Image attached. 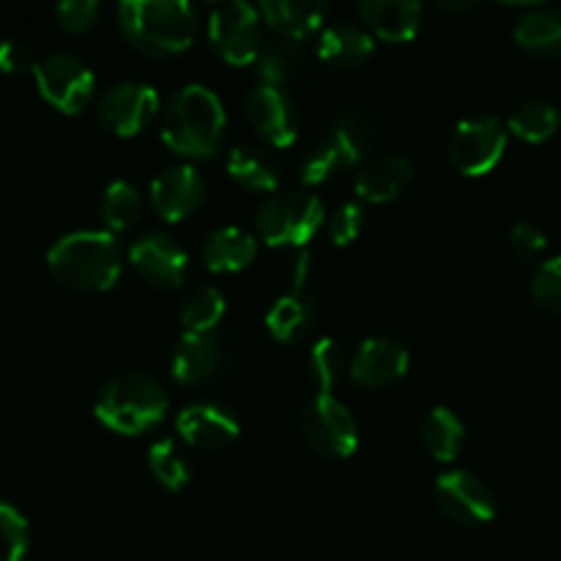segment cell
I'll return each mask as SVG.
<instances>
[{
  "mask_svg": "<svg viewBox=\"0 0 561 561\" xmlns=\"http://www.w3.org/2000/svg\"><path fill=\"white\" fill-rule=\"evenodd\" d=\"M118 25L137 53L170 58L186 53L195 42L197 11L186 0H124Z\"/></svg>",
  "mask_w": 561,
  "mask_h": 561,
  "instance_id": "cell-1",
  "label": "cell"
},
{
  "mask_svg": "<svg viewBox=\"0 0 561 561\" xmlns=\"http://www.w3.org/2000/svg\"><path fill=\"white\" fill-rule=\"evenodd\" d=\"M225 126V104L211 88L206 85H184L168 107L162 110V140L181 157L206 159L214 157L222 146Z\"/></svg>",
  "mask_w": 561,
  "mask_h": 561,
  "instance_id": "cell-2",
  "label": "cell"
},
{
  "mask_svg": "<svg viewBox=\"0 0 561 561\" xmlns=\"http://www.w3.org/2000/svg\"><path fill=\"white\" fill-rule=\"evenodd\" d=\"M47 266L66 288L110 290L124 268V252L107 230H75L49 247Z\"/></svg>",
  "mask_w": 561,
  "mask_h": 561,
  "instance_id": "cell-3",
  "label": "cell"
},
{
  "mask_svg": "<svg viewBox=\"0 0 561 561\" xmlns=\"http://www.w3.org/2000/svg\"><path fill=\"white\" fill-rule=\"evenodd\" d=\"M168 409L170 400L162 383L142 373H124L104 383L93 405L96 420L121 436H140L151 431L164 420Z\"/></svg>",
  "mask_w": 561,
  "mask_h": 561,
  "instance_id": "cell-4",
  "label": "cell"
},
{
  "mask_svg": "<svg viewBox=\"0 0 561 561\" xmlns=\"http://www.w3.org/2000/svg\"><path fill=\"white\" fill-rule=\"evenodd\" d=\"M327 222L323 203L310 192H274L257 208V233L268 247H305Z\"/></svg>",
  "mask_w": 561,
  "mask_h": 561,
  "instance_id": "cell-5",
  "label": "cell"
},
{
  "mask_svg": "<svg viewBox=\"0 0 561 561\" xmlns=\"http://www.w3.org/2000/svg\"><path fill=\"white\" fill-rule=\"evenodd\" d=\"M208 38L225 64H257L263 44H266L261 33V11L244 0L217 5L208 16Z\"/></svg>",
  "mask_w": 561,
  "mask_h": 561,
  "instance_id": "cell-6",
  "label": "cell"
},
{
  "mask_svg": "<svg viewBox=\"0 0 561 561\" xmlns=\"http://www.w3.org/2000/svg\"><path fill=\"white\" fill-rule=\"evenodd\" d=\"M36 88L44 102L66 115H77L91 104L96 77L82 58L71 53H53L33 66Z\"/></svg>",
  "mask_w": 561,
  "mask_h": 561,
  "instance_id": "cell-7",
  "label": "cell"
},
{
  "mask_svg": "<svg viewBox=\"0 0 561 561\" xmlns=\"http://www.w3.org/2000/svg\"><path fill=\"white\" fill-rule=\"evenodd\" d=\"M307 444L323 458L345 460L359 447V427L354 414L334 394H316L301 414Z\"/></svg>",
  "mask_w": 561,
  "mask_h": 561,
  "instance_id": "cell-8",
  "label": "cell"
},
{
  "mask_svg": "<svg viewBox=\"0 0 561 561\" xmlns=\"http://www.w3.org/2000/svg\"><path fill=\"white\" fill-rule=\"evenodd\" d=\"M507 148V126L493 115L460 121L449 137V159L463 175H485L502 162Z\"/></svg>",
  "mask_w": 561,
  "mask_h": 561,
  "instance_id": "cell-9",
  "label": "cell"
},
{
  "mask_svg": "<svg viewBox=\"0 0 561 561\" xmlns=\"http://www.w3.org/2000/svg\"><path fill=\"white\" fill-rule=\"evenodd\" d=\"M367 146V135L362 129V121L356 115H345L337 126L332 129V135L318 140L310 151L305 153L299 164V175L305 184L318 186L323 181L334 179L343 170L354 168L362 159Z\"/></svg>",
  "mask_w": 561,
  "mask_h": 561,
  "instance_id": "cell-10",
  "label": "cell"
},
{
  "mask_svg": "<svg viewBox=\"0 0 561 561\" xmlns=\"http://www.w3.org/2000/svg\"><path fill=\"white\" fill-rule=\"evenodd\" d=\"M162 110L157 88L146 82H118L107 88L96 102V118L118 137H135L153 124Z\"/></svg>",
  "mask_w": 561,
  "mask_h": 561,
  "instance_id": "cell-11",
  "label": "cell"
},
{
  "mask_svg": "<svg viewBox=\"0 0 561 561\" xmlns=\"http://www.w3.org/2000/svg\"><path fill=\"white\" fill-rule=\"evenodd\" d=\"M436 504L453 524L485 526L496 515V499L491 488L471 471H444L436 480Z\"/></svg>",
  "mask_w": 561,
  "mask_h": 561,
  "instance_id": "cell-12",
  "label": "cell"
},
{
  "mask_svg": "<svg viewBox=\"0 0 561 561\" xmlns=\"http://www.w3.org/2000/svg\"><path fill=\"white\" fill-rule=\"evenodd\" d=\"M247 124L274 148H288L299 140V113L283 88L257 85L244 99Z\"/></svg>",
  "mask_w": 561,
  "mask_h": 561,
  "instance_id": "cell-13",
  "label": "cell"
},
{
  "mask_svg": "<svg viewBox=\"0 0 561 561\" xmlns=\"http://www.w3.org/2000/svg\"><path fill=\"white\" fill-rule=\"evenodd\" d=\"M131 268L153 288H179L186 279L190 255L168 233H146L131 244Z\"/></svg>",
  "mask_w": 561,
  "mask_h": 561,
  "instance_id": "cell-14",
  "label": "cell"
},
{
  "mask_svg": "<svg viewBox=\"0 0 561 561\" xmlns=\"http://www.w3.org/2000/svg\"><path fill=\"white\" fill-rule=\"evenodd\" d=\"M206 201V181L192 164H173L151 184V206L168 222H181Z\"/></svg>",
  "mask_w": 561,
  "mask_h": 561,
  "instance_id": "cell-15",
  "label": "cell"
},
{
  "mask_svg": "<svg viewBox=\"0 0 561 561\" xmlns=\"http://www.w3.org/2000/svg\"><path fill=\"white\" fill-rule=\"evenodd\" d=\"M409 370V348L392 337H373L356 348L348 376L365 389H387Z\"/></svg>",
  "mask_w": 561,
  "mask_h": 561,
  "instance_id": "cell-16",
  "label": "cell"
},
{
  "mask_svg": "<svg viewBox=\"0 0 561 561\" xmlns=\"http://www.w3.org/2000/svg\"><path fill=\"white\" fill-rule=\"evenodd\" d=\"M175 431L190 447L214 453L225 449L239 438L241 427L228 409L217 403H192L175 420Z\"/></svg>",
  "mask_w": 561,
  "mask_h": 561,
  "instance_id": "cell-17",
  "label": "cell"
},
{
  "mask_svg": "<svg viewBox=\"0 0 561 561\" xmlns=\"http://www.w3.org/2000/svg\"><path fill=\"white\" fill-rule=\"evenodd\" d=\"M170 370L181 387H203L225 370V348L214 334L184 332L170 356Z\"/></svg>",
  "mask_w": 561,
  "mask_h": 561,
  "instance_id": "cell-18",
  "label": "cell"
},
{
  "mask_svg": "<svg viewBox=\"0 0 561 561\" xmlns=\"http://www.w3.org/2000/svg\"><path fill=\"white\" fill-rule=\"evenodd\" d=\"M414 179V168L405 157L400 153H383V157H373L370 162L362 164V170L356 173L354 190L356 197H362L365 203H392L403 195L405 186Z\"/></svg>",
  "mask_w": 561,
  "mask_h": 561,
  "instance_id": "cell-19",
  "label": "cell"
},
{
  "mask_svg": "<svg viewBox=\"0 0 561 561\" xmlns=\"http://www.w3.org/2000/svg\"><path fill=\"white\" fill-rule=\"evenodd\" d=\"M359 16L383 42L403 44L416 38L425 22V9L414 0H362Z\"/></svg>",
  "mask_w": 561,
  "mask_h": 561,
  "instance_id": "cell-20",
  "label": "cell"
},
{
  "mask_svg": "<svg viewBox=\"0 0 561 561\" xmlns=\"http://www.w3.org/2000/svg\"><path fill=\"white\" fill-rule=\"evenodd\" d=\"M263 22H268L277 36L285 38H299L312 36L316 31H321L323 20L329 14L327 3H318V0H263L257 5Z\"/></svg>",
  "mask_w": 561,
  "mask_h": 561,
  "instance_id": "cell-21",
  "label": "cell"
},
{
  "mask_svg": "<svg viewBox=\"0 0 561 561\" xmlns=\"http://www.w3.org/2000/svg\"><path fill=\"white\" fill-rule=\"evenodd\" d=\"M257 255V241L255 236L247 230L233 228H219L203 244V261H206L208 272L217 274H233L241 268L250 266Z\"/></svg>",
  "mask_w": 561,
  "mask_h": 561,
  "instance_id": "cell-22",
  "label": "cell"
},
{
  "mask_svg": "<svg viewBox=\"0 0 561 561\" xmlns=\"http://www.w3.org/2000/svg\"><path fill=\"white\" fill-rule=\"evenodd\" d=\"M316 301L305 296L301 290L283 296L272 305L266 312V329L277 343H296V340L307 337L316 327Z\"/></svg>",
  "mask_w": 561,
  "mask_h": 561,
  "instance_id": "cell-23",
  "label": "cell"
},
{
  "mask_svg": "<svg viewBox=\"0 0 561 561\" xmlns=\"http://www.w3.org/2000/svg\"><path fill=\"white\" fill-rule=\"evenodd\" d=\"M228 175L250 192H272L279 184V164L266 148L239 146L228 153Z\"/></svg>",
  "mask_w": 561,
  "mask_h": 561,
  "instance_id": "cell-24",
  "label": "cell"
},
{
  "mask_svg": "<svg viewBox=\"0 0 561 561\" xmlns=\"http://www.w3.org/2000/svg\"><path fill=\"white\" fill-rule=\"evenodd\" d=\"M373 55V36L370 31L351 22H340V25L327 27L318 38V58L327 64L340 66V69H351L359 66Z\"/></svg>",
  "mask_w": 561,
  "mask_h": 561,
  "instance_id": "cell-25",
  "label": "cell"
},
{
  "mask_svg": "<svg viewBox=\"0 0 561 561\" xmlns=\"http://www.w3.org/2000/svg\"><path fill=\"white\" fill-rule=\"evenodd\" d=\"M466 427L460 422V416L455 414L447 405H438L431 414L425 416L420 427V442L425 447V453L431 455L433 460H442V463H449L460 455L463 449Z\"/></svg>",
  "mask_w": 561,
  "mask_h": 561,
  "instance_id": "cell-26",
  "label": "cell"
},
{
  "mask_svg": "<svg viewBox=\"0 0 561 561\" xmlns=\"http://www.w3.org/2000/svg\"><path fill=\"white\" fill-rule=\"evenodd\" d=\"M515 42L535 55L561 53V11L535 9L515 22Z\"/></svg>",
  "mask_w": 561,
  "mask_h": 561,
  "instance_id": "cell-27",
  "label": "cell"
},
{
  "mask_svg": "<svg viewBox=\"0 0 561 561\" xmlns=\"http://www.w3.org/2000/svg\"><path fill=\"white\" fill-rule=\"evenodd\" d=\"M559 124L561 115L557 104L546 102V99H529L513 110L507 129L526 142H546L548 137L557 135Z\"/></svg>",
  "mask_w": 561,
  "mask_h": 561,
  "instance_id": "cell-28",
  "label": "cell"
},
{
  "mask_svg": "<svg viewBox=\"0 0 561 561\" xmlns=\"http://www.w3.org/2000/svg\"><path fill=\"white\" fill-rule=\"evenodd\" d=\"M348 367L351 362L345 359L343 345L332 337L318 340L307 354V373H310V381L318 389V394H332V389L343 381Z\"/></svg>",
  "mask_w": 561,
  "mask_h": 561,
  "instance_id": "cell-29",
  "label": "cell"
},
{
  "mask_svg": "<svg viewBox=\"0 0 561 561\" xmlns=\"http://www.w3.org/2000/svg\"><path fill=\"white\" fill-rule=\"evenodd\" d=\"M148 469L157 477L159 485L170 493L184 491L192 480L190 463H186L184 453H181L173 438H159L157 444H151V449H148Z\"/></svg>",
  "mask_w": 561,
  "mask_h": 561,
  "instance_id": "cell-30",
  "label": "cell"
},
{
  "mask_svg": "<svg viewBox=\"0 0 561 561\" xmlns=\"http://www.w3.org/2000/svg\"><path fill=\"white\" fill-rule=\"evenodd\" d=\"M102 219L113 233H124L140 219L142 197L129 181H113L102 195Z\"/></svg>",
  "mask_w": 561,
  "mask_h": 561,
  "instance_id": "cell-31",
  "label": "cell"
},
{
  "mask_svg": "<svg viewBox=\"0 0 561 561\" xmlns=\"http://www.w3.org/2000/svg\"><path fill=\"white\" fill-rule=\"evenodd\" d=\"M225 307L228 301H225L222 290L206 285L186 299L184 310H181V327L190 334H211V329H217L225 318Z\"/></svg>",
  "mask_w": 561,
  "mask_h": 561,
  "instance_id": "cell-32",
  "label": "cell"
},
{
  "mask_svg": "<svg viewBox=\"0 0 561 561\" xmlns=\"http://www.w3.org/2000/svg\"><path fill=\"white\" fill-rule=\"evenodd\" d=\"M299 69V47L294 38L274 36L272 42L263 44L261 58H257V71H261L266 85H283Z\"/></svg>",
  "mask_w": 561,
  "mask_h": 561,
  "instance_id": "cell-33",
  "label": "cell"
},
{
  "mask_svg": "<svg viewBox=\"0 0 561 561\" xmlns=\"http://www.w3.org/2000/svg\"><path fill=\"white\" fill-rule=\"evenodd\" d=\"M31 548L27 520L14 504L0 502V561H22Z\"/></svg>",
  "mask_w": 561,
  "mask_h": 561,
  "instance_id": "cell-34",
  "label": "cell"
},
{
  "mask_svg": "<svg viewBox=\"0 0 561 561\" xmlns=\"http://www.w3.org/2000/svg\"><path fill=\"white\" fill-rule=\"evenodd\" d=\"M531 296L546 310L561 312V255L540 263V268L531 277Z\"/></svg>",
  "mask_w": 561,
  "mask_h": 561,
  "instance_id": "cell-35",
  "label": "cell"
},
{
  "mask_svg": "<svg viewBox=\"0 0 561 561\" xmlns=\"http://www.w3.org/2000/svg\"><path fill=\"white\" fill-rule=\"evenodd\" d=\"M99 14H102L99 0H64L55 9L60 27L69 33H88L99 22Z\"/></svg>",
  "mask_w": 561,
  "mask_h": 561,
  "instance_id": "cell-36",
  "label": "cell"
},
{
  "mask_svg": "<svg viewBox=\"0 0 561 561\" xmlns=\"http://www.w3.org/2000/svg\"><path fill=\"white\" fill-rule=\"evenodd\" d=\"M362 222H365V211L356 203H345L334 211V217L329 219V239L337 247H348L351 241L359 239Z\"/></svg>",
  "mask_w": 561,
  "mask_h": 561,
  "instance_id": "cell-37",
  "label": "cell"
},
{
  "mask_svg": "<svg viewBox=\"0 0 561 561\" xmlns=\"http://www.w3.org/2000/svg\"><path fill=\"white\" fill-rule=\"evenodd\" d=\"M510 247H513L518 257H535L548 247V236L537 225L518 222L510 230Z\"/></svg>",
  "mask_w": 561,
  "mask_h": 561,
  "instance_id": "cell-38",
  "label": "cell"
},
{
  "mask_svg": "<svg viewBox=\"0 0 561 561\" xmlns=\"http://www.w3.org/2000/svg\"><path fill=\"white\" fill-rule=\"evenodd\" d=\"M36 60H33L31 49L20 42H0V71L3 75H25V71H33Z\"/></svg>",
  "mask_w": 561,
  "mask_h": 561,
  "instance_id": "cell-39",
  "label": "cell"
},
{
  "mask_svg": "<svg viewBox=\"0 0 561 561\" xmlns=\"http://www.w3.org/2000/svg\"><path fill=\"white\" fill-rule=\"evenodd\" d=\"M474 3H442V9H449V11H463V9H471Z\"/></svg>",
  "mask_w": 561,
  "mask_h": 561,
  "instance_id": "cell-40",
  "label": "cell"
}]
</instances>
